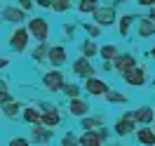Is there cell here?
I'll return each instance as SVG.
<instances>
[{
  "label": "cell",
  "instance_id": "obj_24",
  "mask_svg": "<svg viewBox=\"0 0 155 146\" xmlns=\"http://www.w3.org/2000/svg\"><path fill=\"white\" fill-rule=\"evenodd\" d=\"M82 31H85L87 38H92V40H97L99 36H104V29H101L99 24H94V21H85V24H82Z\"/></svg>",
  "mask_w": 155,
  "mask_h": 146
},
{
  "label": "cell",
  "instance_id": "obj_12",
  "mask_svg": "<svg viewBox=\"0 0 155 146\" xmlns=\"http://www.w3.org/2000/svg\"><path fill=\"white\" fill-rule=\"evenodd\" d=\"M28 31H26V26H19V29H14V33L10 36V47L14 49V52H26V47H28Z\"/></svg>",
  "mask_w": 155,
  "mask_h": 146
},
{
  "label": "cell",
  "instance_id": "obj_4",
  "mask_svg": "<svg viewBox=\"0 0 155 146\" xmlns=\"http://www.w3.org/2000/svg\"><path fill=\"white\" fill-rule=\"evenodd\" d=\"M66 85V76L59 71V68H52V71H45L42 73V87L49 90V92H61Z\"/></svg>",
  "mask_w": 155,
  "mask_h": 146
},
{
  "label": "cell",
  "instance_id": "obj_7",
  "mask_svg": "<svg viewBox=\"0 0 155 146\" xmlns=\"http://www.w3.org/2000/svg\"><path fill=\"white\" fill-rule=\"evenodd\" d=\"M136 64H139V61H136V57L132 54V52H120V54L113 59V73L125 76V73H129Z\"/></svg>",
  "mask_w": 155,
  "mask_h": 146
},
{
  "label": "cell",
  "instance_id": "obj_26",
  "mask_svg": "<svg viewBox=\"0 0 155 146\" xmlns=\"http://www.w3.org/2000/svg\"><path fill=\"white\" fill-rule=\"evenodd\" d=\"M99 5H101L99 0H78L75 7H78V12H80V14H92Z\"/></svg>",
  "mask_w": 155,
  "mask_h": 146
},
{
  "label": "cell",
  "instance_id": "obj_19",
  "mask_svg": "<svg viewBox=\"0 0 155 146\" xmlns=\"http://www.w3.org/2000/svg\"><path fill=\"white\" fill-rule=\"evenodd\" d=\"M97 54H99V45L92 38H85L82 45H80V57H85V59L92 61V57H97Z\"/></svg>",
  "mask_w": 155,
  "mask_h": 146
},
{
  "label": "cell",
  "instance_id": "obj_37",
  "mask_svg": "<svg viewBox=\"0 0 155 146\" xmlns=\"http://www.w3.org/2000/svg\"><path fill=\"white\" fill-rule=\"evenodd\" d=\"M97 71H106V73H110V71H113V61H101V66H99Z\"/></svg>",
  "mask_w": 155,
  "mask_h": 146
},
{
  "label": "cell",
  "instance_id": "obj_33",
  "mask_svg": "<svg viewBox=\"0 0 155 146\" xmlns=\"http://www.w3.org/2000/svg\"><path fill=\"white\" fill-rule=\"evenodd\" d=\"M10 146H31V141L26 137H14V139H10Z\"/></svg>",
  "mask_w": 155,
  "mask_h": 146
},
{
  "label": "cell",
  "instance_id": "obj_18",
  "mask_svg": "<svg viewBox=\"0 0 155 146\" xmlns=\"http://www.w3.org/2000/svg\"><path fill=\"white\" fill-rule=\"evenodd\" d=\"M134 137H136V141H139L141 146H155V132H153V127H136Z\"/></svg>",
  "mask_w": 155,
  "mask_h": 146
},
{
  "label": "cell",
  "instance_id": "obj_3",
  "mask_svg": "<svg viewBox=\"0 0 155 146\" xmlns=\"http://www.w3.org/2000/svg\"><path fill=\"white\" fill-rule=\"evenodd\" d=\"M148 66H143V64H136L129 73H125L122 76V80H125V85H129V87H143L146 83H148Z\"/></svg>",
  "mask_w": 155,
  "mask_h": 146
},
{
  "label": "cell",
  "instance_id": "obj_41",
  "mask_svg": "<svg viewBox=\"0 0 155 146\" xmlns=\"http://www.w3.org/2000/svg\"><path fill=\"white\" fill-rule=\"evenodd\" d=\"M148 19L155 21V7H150V10H148Z\"/></svg>",
  "mask_w": 155,
  "mask_h": 146
},
{
  "label": "cell",
  "instance_id": "obj_9",
  "mask_svg": "<svg viewBox=\"0 0 155 146\" xmlns=\"http://www.w3.org/2000/svg\"><path fill=\"white\" fill-rule=\"evenodd\" d=\"M134 130H136V123H134V118H132V111L122 113L113 123V134H117V137H129V134H134Z\"/></svg>",
  "mask_w": 155,
  "mask_h": 146
},
{
  "label": "cell",
  "instance_id": "obj_30",
  "mask_svg": "<svg viewBox=\"0 0 155 146\" xmlns=\"http://www.w3.org/2000/svg\"><path fill=\"white\" fill-rule=\"evenodd\" d=\"M71 7H73V0H54L52 2V12H57V14H66Z\"/></svg>",
  "mask_w": 155,
  "mask_h": 146
},
{
  "label": "cell",
  "instance_id": "obj_17",
  "mask_svg": "<svg viewBox=\"0 0 155 146\" xmlns=\"http://www.w3.org/2000/svg\"><path fill=\"white\" fill-rule=\"evenodd\" d=\"M78 146H104V141L99 139L97 130H82L78 134Z\"/></svg>",
  "mask_w": 155,
  "mask_h": 146
},
{
  "label": "cell",
  "instance_id": "obj_1",
  "mask_svg": "<svg viewBox=\"0 0 155 146\" xmlns=\"http://www.w3.org/2000/svg\"><path fill=\"white\" fill-rule=\"evenodd\" d=\"M26 31H28L31 38H35L38 42H47L49 40V21L45 17H31L28 24H26Z\"/></svg>",
  "mask_w": 155,
  "mask_h": 146
},
{
  "label": "cell",
  "instance_id": "obj_39",
  "mask_svg": "<svg viewBox=\"0 0 155 146\" xmlns=\"http://www.w3.org/2000/svg\"><path fill=\"white\" fill-rule=\"evenodd\" d=\"M7 101H12L10 92H0V106H2V104H7Z\"/></svg>",
  "mask_w": 155,
  "mask_h": 146
},
{
  "label": "cell",
  "instance_id": "obj_14",
  "mask_svg": "<svg viewBox=\"0 0 155 146\" xmlns=\"http://www.w3.org/2000/svg\"><path fill=\"white\" fill-rule=\"evenodd\" d=\"M68 61V52L64 45H49V54H47V64L52 68H61Z\"/></svg>",
  "mask_w": 155,
  "mask_h": 146
},
{
  "label": "cell",
  "instance_id": "obj_21",
  "mask_svg": "<svg viewBox=\"0 0 155 146\" xmlns=\"http://www.w3.org/2000/svg\"><path fill=\"white\" fill-rule=\"evenodd\" d=\"M40 108L35 106H26V108H21V118H24V123H28V125H38L40 123Z\"/></svg>",
  "mask_w": 155,
  "mask_h": 146
},
{
  "label": "cell",
  "instance_id": "obj_20",
  "mask_svg": "<svg viewBox=\"0 0 155 146\" xmlns=\"http://www.w3.org/2000/svg\"><path fill=\"white\" fill-rule=\"evenodd\" d=\"M2 19L5 21H14V24H21V21L26 19V12L21 10V7H5V10H2Z\"/></svg>",
  "mask_w": 155,
  "mask_h": 146
},
{
  "label": "cell",
  "instance_id": "obj_25",
  "mask_svg": "<svg viewBox=\"0 0 155 146\" xmlns=\"http://www.w3.org/2000/svg\"><path fill=\"white\" fill-rule=\"evenodd\" d=\"M104 99H106L108 104H127L129 99H127V94H122V92H117V90H108L106 94H104Z\"/></svg>",
  "mask_w": 155,
  "mask_h": 146
},
{
  "label": "cell",
  "instance_id": "obj_16",
  "mask_svg": "<svg viewBox=\"0 0 155 146\" xmlns=\"http://www.w3.org/2000/svg\"><path fill=\"white\" fill-rule=\"evenodd\" d=\"M136 21V14H132V12H127V14H120L115 21V26H117V36L120 38H127L129 36V31H132V24Z\"/></svg>",
  "mask_w": 155,
  "mask_h": 146
},
{
  "label": "cell",
  "instance_id": "obj_28",
  "mask_svg": "<svg viewBox=\"0 0 155 146\" xmlns=\"http://www.w3.org/2000/svg\"><path fill=\"white\" fill-rule=\"evenodd\" d=\"M2 113L7 118H19L21 116V104L19 101H7V104H2Z\"/></svg>",
  "mask_w": 155,
  "mask_h": 146
},
{
  "label": "cell",
  "instance_id": "obj_2",
  "mask_svg": "<svg viewBox=\"0 0 155 146\" xmlns=\"http://www.w3.org/2000/svg\"><path fill=\"white\" fill-rule=\"evenodd\" d=\"M92 21L99 24L101 29H108V26H113L117 21V12L110 7V5H99L97 10L92 12Z\"/></svg>",
  "mask_w": 155,
  "mask_h": 146
},
{
  "label": "cell",
  "instance_id": "obj_23",
  "mask_svg": "<svg viewBox=\"0 0 155 146\" xmlns=\"http://www.w3.org/2000/svg\"><path fill=\"white\" fill-rule=\"evenodd\" d=\"M117 54H120V49H117V45H113V42H108V45H101V47H99V57L104 59V61H113Z\"/></svg>",
  "mask_w": 155,
  "mask_h": 146
},
{
  "label": "cell",
  "instance_id": "obj_5",
  "mask_svg": "<svg viewBox=\"0 0 155 146\" xmlns=\"http://www.w3.org/2000/svg\"><path fill=\"white\" fill-rule=\"evenodd\" d=\"M42 106V116H40V125L49 127V130H54V127L61 125V113H59V106L57 104H40Z\"/></svg>",
  "mask_w": 155,
  "mask_h": 146
},
{
  "label": "cell",
  "instance_id": "obj_13",
  "mask_svg": "<svg viewBox=\"0 0 155 146\" xmlns=\"http://www.w3.org/2000/svg\"><path fill=\"white\" fill-rule=\"evenodd\" d=\"M92 113V106H89V101L87 99H82V97H78V99H68V116H73V118H85Z\"/></svg>",
  "mask_w": 155,
  "mask_h": 146
},
{
  "label": "cell",
  "instance_id": "obj_34",
  "mask_svg": "<svg viewBox=\"0 0 155 146\" xmlns=\"http://www.w3.org/2000/svg\"><path fill=\"white\" fill-rule=\"evenodd\" d=\"M52 2L54 0H33V5L40 7V10H52Z\"/></svg>",
  "mask_w": 155,
  "mask_h": 146
},
{
  "label": "cell",
  "instance_id": "obj_10",
  "mask_svg": "<svg viewBox=\"0 0 155 146\" xmlns=\"http://www.w3.org/2000/svg\"><path fill=\"white\" fill-rule=\"evenodd\" d=\"M71 71H73V76H78V78H82V80L92 78V76H97V66H94L89 59H85V57L73 59V64H71Z\"/></svg>",
  "mask_w": 155,
  "mask_h": 146
},
{
  "label": "cell",
  "instance_id": "obj_32",
  "mask_svg": "<svg viewBox=\"0 0 155 146\" xmlns=\"http://www.w3.org/2000/svg\"><path fill=\"white\" fill-rule=\"evenodd\" d=\"M97 134H99L101 141H108V139H110V130H108L106 125H101V127H97Z\"/></svg>",
  "mask_w": 155,
  "mask_h": 146
},
{
  "label": "cell",
  "instance_id": "obj_11",
  "mask_svg": "<svg viewBox=\"0 0 155 146\" xmlns=\"http://www.w3.org/2000/svg\"><path fill=\"white\" fill-rule=\"evenodd\" d=\"M52 137H54V130H49V127L45 125H31V144L33 146H47L49 141H52Z\"/></svg>",
  "mask_w": 155,
  "mask_h": 146
},
{
  "label": "cell",
  "instance_id": "obj_29",
  "mask_svg": "<svg viewBox=\"0 0 155 146\" xmlns=\"http://www.w3.org/2000/svg\"><path fill=\"white\" fill-rule=\"evenodd\" d=\"M47 54H49V42H38V47L33 49V59L35 61H47Z\"/></svg>",
  "mask_w": 155,
  "mask_h": 146
},
{
  "label": "cell",
  "instance_id": "obj_6",
  "mask_svg": "<svg viewBox=\"0 0 155 146\" xmlns=\"http://www.w3.org/2000/svg\"><path fill=\"white\" fill-rule=\"evenodd\" d=\"M108 90H110V85L104 78H99V76H92V78L82 80V92H87L89 97H104Z\"/></svg>",
  "mask_w": 155,
  "mask_h": 146
},
{
  "label": "cell",
  "instance_id": "obj_43",
  "mask_svg": "<svg viewBox=\"0 0 155 146\" xmlns=\"http://www.w3.org/2000/svg\"><path fill=\"white\" fill-rule=\"evenodd\" d=\"M150 85H153V92H155V76H153V80H150Z\"/></svg>",
  "mask_w": 155,
  "mask_h": 146
},
{
  "label": "cell",
  "instance_id": "obj_36",
  "mask_svg": "<svg viewBox=\"0 0 155 146\" xmlns=\"http://www.w3.org/2000/svg\"><path fill=\"white\" fill-rule=\"evenodd\" d=\"M73 31H75V24H64V36H66L68 40L73 38Z\"/></svg>",
  "mask_w": 155,
  "mask_h": 146
},
{
  "label": "cell",
  "instance_id": "obj_31",
  "mask_svg": "<svg viewBox=\"0 0 155 146\" xmlns=\"http://www.w3.org/2000/svg\"><path fill=\"white\" fill-rule=\"evenodd\" d=\"M61 146H78V134L75 132H66L61 137Z\"/></svg>",
  "mask_w": 155,
  "mask_h": 146
},
{
  "label": "cell",
  "instance_id": "obj_35",
  "mask_svg": "<svg viewBox=\"0 0 155 146\" xmlns=\"http://www.w3.org/2000/svg\"><path fill=\"white\" fill-rule=\"evenodd\" d=\"M17 2H19V7L24 12H31L33 7H35V5H33V0H17Z\"/></svg>",
  "mask_w": 155,
  "mask_h": 146
},
{
  "label": "cell",
  "instance_id": "obj_15",
  "mask_svg": "<svg viewBox=\"0 0 155 146\" xmlns=\"http://www.w3.org/2000/svg\"><path fill=\"white\" fill-rule=\"evenodd\" d=\"M136 36H139L141 40L155 38V21H150L148 17H141V19H136Z\"/></svg>",
  "mask_w": 155,
  "mask_h": 146
},
{
  "label": "cell",
  "instance_id": "obj_27",
  "mask_svg": "<svg viewBox=\"0 0 155 146\" xmlns=\"http://www.w3.org/2000/svg\"><path fill=\"white\" fill-rule=\"evenodd\" d=\"M61 92L66 94V99H78V97H82V85H78V83H66Z\"/></svg>",
  "mask_w": 155,
  "mask_h": 146
},
{
  "label": "cell",
  "instance_id": "obj_38",
  "mask_svg": "<svg viewBox=\"0 0 155 146\" xmlns=\"http://www.w3.org/2000/svg\"><path fill=\"white\" fill-rule=\"evenodd\" d=\"M136 5H141V7H155V0H136Z\"/></svg>",
  "mask_w": 155,
  "mask_h": 146
},
{
  "label": "cell",
  "instance_id": "obj_42",
  "mask_svg": "<svg viewBox=\"0 0 155 146\" xmlns=\"http://www.w3.org/2000/svg\"><path fill=\"white\" fill-rule=\"evenodd\" d=\"M148 57H150V59H153V61H155V42H153V47L148 49Z\"/></svg>",
  "mask_w": 155,
  "mask_h": 146
},
{
  "label": "cell",
  "instance_id": "obj_22",
  "mask_svg": "<svg viewBox=\"0 0 155 146\" xmlns=\"http://www.w3.org/2000/svg\"><path fill=\"white\" fill-rule=\"evenodd\" d=\"M104 125V116H85V118H80V127L82 130H97V127Z\"/></svg>",
  "mask_w": 155,
  "mask_h": 146
},
{
  "label": "cell",
  "instance_id": "obj_40",
  "mask_svg": "<svg viewBox=\"0 0 155 146\" xmlns=\"http://www.w3.org/2000/svg\"><path fill=\"white\" fill-rule=\"evenodd\" d=\"M7 64H10V59H7V57H0V68H5Z\"/></svg>",
  "mask_w": 155,
  "mask_h": 146
},
{
  "label": "cell",
  "instance_id": "obj_44",
  "mask_svg": "<svg viewBox=\"0 0 155 146\" xmlns=\"http://www.w3.org/2000/svg\"><path fill=\"white\" fill-rule=\"evenodd\" d=\"M150 127H153V132H155V123H153V125H150Z\"/></svg>",
  "mask_w": 155,
  "mask_h": 146
},
{
  "label": "cell",
  "instance_id": "obj_8",
  "mask_svg": "<svg viewBox=\"0 0 155 146\" xmlns=\"http://www.w3.org/2000/svg\"><path fill=\"white\" fill-rule=\"evenodd\" d=\"M132 118H134L136 127H150L155 123V106H148V104L136 106L132 111Z\"/></svg>",
  "mask_w": 155,
  "mask_h": 146
}]
</instances>
